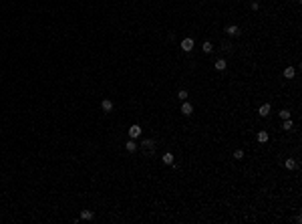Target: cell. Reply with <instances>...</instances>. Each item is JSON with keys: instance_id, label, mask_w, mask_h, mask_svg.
<instances>
[{"instance_id": "12", "label": "cell", "mask_w": 302, "mask_h": 224, "mask_svg": "<svg viewBox=\"0 0 302 224\" xmlns=\"http://www.w3.org/2000/svg\"><path fill=\"white\" fill-rule=\"evenodd\" d=\"M125 147H127V151H135V149H137V143H135V141H133V139H129V141H127V145H125Z\"/></svg>"}, {"instance_id": "14", "label": "cell", "mask_w": 302, "mask_h": 224, "mask_svg": "<svg viewBox=\"0 0 302 224\" xmlns=\"http://www.w3.org/2000/svg\"><path fill=\"white\" fill-rule=\"evenodd\" d=\"M143 145H145L149 151H153V147H155V145H153V139H145V143H143Z\"/></svg>"}, {"instance_id": "11", "label": "cell", "mask_w": 302, "mask_h": 224, "mask_svg": "<svg viewBox=\"0 0 302 224\" xmlns=\"http://www.w3.org/2000/svg\"><path fill=\"white\" fill-rule=\"evenodd\" d=\"M163 164L173 166V156H171V153H165V156H163Z\"/></svg>"}, {"instance_id": "1", "label": "cell", "mask_w": 302, "mask_h": 224, "mask_svg": "<svg viewBox=\"0 0 302 224\" xmlns=\"http://www.w3.org/2000/svg\"><path fill=\"white\" fill-rule=\"evenodd\" d=\"M191 48H193V39H183V41H181V50L189 53Z\"/></svg>"}, {"instance_id": "5", "label": "cell", "mask_w": 302, "mask_h": 224, "mask_svg": "<svg viewBox=\"0 0 302 224\" xmlns=\"http://www.w3.org/2000/svg\"><path fill=\"white\" fill-rule=\"evenodd\" d=\"M191 111H193V107H191L189 103H183V105H181V113H183V115H191Z\"/></svg>"}, {"instance_id": "2", "label": "cell", "mask_w": 302, "mask_h": 224, "mask_svg": "<svg viewBox=\"0 0 302 224\" xmlns=\"http://www.w3.org/2000/svg\"><path fill=\"white\" fill-rule=\"evenodd\" d=\"M139 135H141V127H139V125H131L129 137H131V139H135V137H139Z\"/></svg>"}, {"instance_id": "13", "label": "cell", "mask_w": 302, "mask_h": 224, "mask_svg": "<svg viewBox=\"0 0 302 224\" xmlns=\"http://www.w3.org/2000/svg\"><path fill=\"white\" fill-rule=\"evenodd\" d=\"M284 166H286L288 170H294V168H296V162H294V160H286V162H284Z\"/></svg>"}, {"instance_id": "8", "label": "cell", "mask_w": 302, "mask_h": 224, "mask_svg": "<svg viewBox=\"0 0 302 224\" xmlns=\"http://www.w3.org/2000/svg\"><path fill=\"white\" fill-rule=\"evenodd\" d=\"M81 218H83V220H93V212H91V210H83V212H81Z\"/></svg>"}, {"instance_id": "4", "label": "cell", "mask_w": 302, "mask_h": 224, "mask_svg": "<svg viewBox=\"0 0 302 224\" xmlns=\"http://www.w3.org/2000/svg\"><path fill=\"white\" fill-rule=\"evenodd\" d=\"M258 113L262 115V117H268V115H270V105H268V103H264V105L258 109Z\"/></svg>"}, {"instance_id": "7", "label": "cell", "mask_w": 302, "mask_h": 224, "mask_svg": "<svg viewBox=\"0 0 302 224\" xmlns=\"http://www.w3.org/2000/svg\"><path fill=\"white\" fill-rule=\"evenodd\" d=\"M101 105H103V109H105V111H111V109H113V101H111V99H105Z\"/></svg>"}, {"instance_id": "3", "label": "cell", "mask_w": 302, "mask_h": 224, "mask_svg": "<svg viewBox=\"0 0 302 224\" xmlns=\"http://www.w3.org/2000/svg\"><path fill=\"white\" fill-rule=\"evenodd\" d=\"M226 32H228L230 37H236V35H240V28H238L236 24H230V26L226 28Z\"/></svg>"}, {"instance_id": "10", "label": "cell", "mask_w": 302, "mask_h": 224, "mask_svg": "<svg viewBox=\"0 0 302 224\" xmlns=\"http://www.w3.org/2000/svg\"><path fill=\"white\" fill-rule=\"evenodd\" d=\"M216 69H217V71H226V61H224V59L216 61Z\"/></svg>"}, {"instance_id": "6", "label": "cell", "mask_w": 302, "mask_h": 224, "mask_svg": "<svg viewBox=\"0 0 302 224\" xmlns=\"http://www.w3.org/2000/svg\"><path fill=\"white\" fill-rule=\"evenodd\" d=\"M294 75H296V71H294V67H288V69L284 71V77H286V79H292Z\"/></svg>"}, {"instance_id": "17", "label": "cell", "mask_w": 302, "mask_h": 224, "mask_svg": "<svg viewBox=\"0 0 302 224\" xmlns=\"http://www.w3.org/2000/svg\"><path fill=\"white\" fill-rule=\"evenodd\" d=\"M284 129H286V131L292 129V121H290V119H284Z\"/></svg>"}, {"instance_id": "16", "label": "cell", "mask_w": 302, "mask_h": 224, "mask_svg": "<svg viewBox=\"0 0 302 224\" xmlns=\"http://www.w3.org/2000/svg\"><path fill=\"white\" fill-rule=\"evenodd\" d=\"M212 50H214L212 43H204V53H212Z\"/></svg>"}, {"instance_id": "9", "label": "cell", "mask_w": 302, "mask_h": 224, "mask_svg": "<svg viewBox=\"0 0 302 224\" xmlns=\"http://www.w3.org/2000/svg\"><path fill=\"white\" fill-rule=\"evenodd\" d=\"M258 141L260 143H266L268 141V133L266 131H258Z\"/></svg>"}, {"instance_id": "18", "label": "cell", "mask_w": 302, "mask_h": 224, "mask_svg": "<svg viewBox=\"0 0 302 224\" xmlns=\"http://www.w3.org/2000/svg\"><path fill=\"white\" fill-rule=\"evenodd\" d=\"M234 158H236V160H242V158H244V151H242V149H236V151H234Z\"/></svg>"}, {"instance_id": "15", "label": "cell", "mask_w": 302, "mask_h": 224, "mask_svg": "<svg viewBox=\"0 0 302 224\" xmlns=\"http://www.w3.org/2000/svg\"><path fill=\"white\" fill-rule=\"evenodd\" d=\"M280 117H282V119H290V111H288V109H282V111H280Z\"/></svg>"}, {"instance_id": "19", "label": "cell", "mask_w": 302, "mask_h": 224, "mask_svg": "<svg viewBox=\"0 0 302 224\" xmlns=\"http://www.w3.org/2000/svg\"><path fill=\"white\" fill-rule=\"evenodd\" d=\"M177 97H179L181 101H185V99H187V91H179V93H177Z\"/></svg>"}]
</instances>
